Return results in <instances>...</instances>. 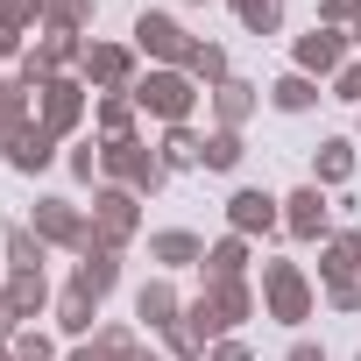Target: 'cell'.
<instances>
[{"label": "cell", "mask_w": 361, "mask_h": 361, "mask_svg": "<svg viewBox=\"0 0 361 361\" xmlns=\"http://www.w3.org/2000/svg\"><path fill=\"white\" fill-rule=\"evenodd\" d=\"M347 276H361V227H340L333 241H319V283L333 290Z\"/></svg>", "instance_id": "9a60e30c"}, {"label": "cell", "mask_w": 361, "mask_h": 361, "mask_svg": "<svg viewBox=\"0 0 361 361\" xmlns=\"http://www.w3.org/2000/svg\"><path fill=\"white\" fill-rule=\"evenodd\" d=\"M227 227H234V234H269V227H283V199L241 185V192L227 199Z\"/></svg>", "instance_id": "7c38bea8"}, {"label": "cell", "mask_w": 361, "mask_h": 361, "mask_svg": "<svg viewBox=\"0 0 361 361\" xmlns=\"http://www.w3.org/2000/svg\"><path fill=\"white\" fill-rule=\"evenodd\" d=\"M85 220H92V241H85V248H114V255H121V248L142 234V199H135V192H121V185H99Z\"/></svg>", "instance_id": "5b68a950"}, {"label": "cell", "mask_w": 361, "mask_h": 361, "mask_svg": "<svg viewBox=\"0 0 361 361\" xmlns=\"http://www.w3.org/2000/svg\"><path fill=\"white\" fill-rule=\"evenodd\" d=\"M71 283H85L92 298H106V290L121 283V255H114V248H85V255H78V276H71Z\"/></svg>", "instance_id": "484cf974"}, {"label": "cell", "mask_w": 361, "mask_h": 361, "mask_svg": "<svg viewBox=\"0 0 361 361\" xmlns=\"http://www.w3.org/2000/svg\"><path fill=\"white\" fill-rule=\"evenodd\" d=\"M255 312V290H248V276L241 283H206L192 305H185V333L199 340V347H213V340H227L241 319Z\"/></svg>", "instance_id": "6da1fadb"}, {"label": "cell", "mask_w": 361, "mask_h": 361, "mask_svg": "<svg viewBox=\"0 0 361 361\" xmlns=\"http://www.w3.org/2000/svg\"><path fill=\"white\" fill-rule=\"evenodd\" d=\"M85 114H92V92H85L78 71H64V78H50V85L36 92V121H43L57 142H71V135L85 128Z\"/></svg>", "instance_id": "8992f818"}, {"label": "cell", "mask_w": 361, "mask_h": 361, "mask_svg": "<svg viewBox=\"0 0 361 361\" xmlns=\"http://www.w3.org/2000/svg\"><path fill=\"white\" fill-rule=\"evenodd\" d=\"M312 305H319V290H312L305 262H262V312L276 326H305Z\"/></svg>", "instance_id": "277c9868"}, {"label": "cell", "mask_w": 361, "mask_h": 361, "mask_svg": "<svg viewBox=\"0 0 361 361\" xmlns=\"http://www.w3.org/2000/svg\"><path fill=\"white\" fill-rule=\"evenodd\" d=\"M78 78H85V85H99V92H128V85L142 78V71H135V43H85Z\"/></svg>", "instance_id": "30bf717a"}, {"label": "cell", "mask_w": 361, "mask_h": 361, "mask_svg": "<svg viewBox=\"0 0 361 361\" xmlns=\"http://www.w3.org/2000/svg\"><path fill=\"white\" fill-rule=\"evenodd\" d=\"M347 177H354V142L347 135H326L319 156H312V185L326 192V185H347Z\"/></svg>", "instance_id": "7402d4cb"}, {"label": "cell", "mask_w": 361, "mask_h": 361, "mask_svg": "<svg viewBox=\"0 0 361 361\" xmlns=\"http://www.w3.org/2000/svg\"><path fill=\"white\" fill-rule=\"evenodd\" d=\"M135 319H142L149 333H170L177 319H185V298H177V283H170V276H149V283L135 290Z\"/></svg>", "instance_id": "5bb4252c"}, {"label": "cell", "mask_w": 361, "mask_h": 361, "mask_svg": "<svg viewBox=\"0 0 361 361\" xmlns=\"http://www.w3.org/2000/svg\"><path fill=\"white\" fill-rule=\"evenodd\" d=\"M255 106H262V85H248V78H227V85L213 92V121H220V128H234V135L255 121Z\"/></svg>", "instance_id": "d6986e66"}, {"label": "cell", "mask_w": 361, "mask_h": 361, "mask_svg": "<svg viewBox=\"0 0 361 361\" xmlns=\"http://www.w3.org/2000/svg\"><path fill=\"white\" fill-rule=\"evenodd\" d=\"M0 361H15V340H0Z\"/></svg>", "instance_id": "7bdbcfd3"}, {"label": "cell", "mask_w": 361, "mask_h": 361, "mask_svg": "<svg viewBox=\"0 0 361 361\" xmlns=\"http://www.w3.org/2000/svg\"><path fill=\"white\" fill-rule=\"evenodd\" d=\"M0 290H8V305L22 312V326H29V319H43V312L57 305V290H50V276H43V269H8V283H0Z\"/></svg>", "instance_id": "2e32d148"}, {"label": "cell", "mask_w": 361, "mask_h": 361, "mask_svg": "<svg viewBox=\"0 0 361 361\" xmlns=\"http://www.w3.org/2000/svg\"><path fill=\"white\" fill-rule=\"evenodd\" d=\"M15 361H57V340H50L43 326H22V333H15Z\"/></svg>", "instance_id": "1f68e13d"}, {"label": "cell", "mask_w": 361, "mask_h": 361, "mask_svg": "<svg viewBox=\"0 0 361 361\" xmlns=\"http://www.w3.org/2000/svg\"><path fill=\"white\" fill-rule=\"evenodd\" d=\"M29 227L43 234V248H71V255H85V241H92V220H85V206H71V199H36V213H29Z\"/></svg>", "instance_id": "52a82bcc"}, {"label": "cell", "mask_w": 361, "mask_h": 361, "mask_svg": "<svg viewBox=\"0 0 361 361\" xmlns=\"http://www.w3.org/2000/svg\"><path fill=\"white\" fill-rule=\"evenodd\" d=\"M8 163H15L22 177H36V170H50V163H57V135H50L43 121H29L22 135H8Z\"/></svg>", "instance_id": "e0dca14e"}, {"label": "cell", "mask_w": 361, "mask_h": 361, "mask_svg": "<svg viewBox=\"0 0 361 361\" xmlns=\"http://www.w3.org/2000/svg\"><path fill=\"white\" fill-rule=\"evenodd\" d=\"M269 106H276V114H312V106H319V78H305V71H283V78L269 85Z\"/></svg>", "instance_id": "d4e9b609"}, {"label": "cell", "mask_w": 361, "mask_h": 361, "mask_svg": "<svg viewBox=\"0 0 361 361\" xmlns=\"http://www.w3.org/2000/svg\"><path fill=\"white\" fill-rule=\"evenodd\" d=\"M326 305H333V312H361V276L333 283V290H326Z\"/></svg>", "instance_id": "8d00e7d4"}, {"label": "cell", "mask_w": 361, "mask_h": 361, "mask_svg": "<svg viewBox=\"0 0 361 361\" xmlns=\"http://www.w3.org/2000/svg\"><path fill=\"white\" fill-rule=\"evenodd\" d=\"M99 177L106 185H121V192H135V199H149V192H163V156L142 142V135H128V142H99Z\"/></svg>", "instance_id": "3957f363"}, {"label": "cell", "mask_w": 361, "mask_h": 361, "mask_svg": "<svg viewBox=\"0 0 361 361\" xmlns=\"http://www.w3.org/2000/svg\"><path fill=\"white\" fill-rule=\"evenodd\" d=\"M206 361H255V354H248V340H234V333H227V340H213V347H206Z\"/></svg>", "instance_id": "74e56055"}, {"label": "cell", "mask_w": 361, "mask_h": 361, "mask_svg": "<svg viewBox=\"0 0 361 361\" xmlns=\"http://www.w3.org/2000/svg\"><path fill=\"white\" fill-rule=\"evenodd\" d=\"M290 71H305V78H340L347 71V29H312V36H298L290 43Z\"/></svg>", "instance_id": "9c48e42d"}, {"label": "cell", "mask_w": 361, "mask_h": 361, "mask_svg": "<svg viewBox=\"0 0 361 361\" xmlns=\"http://www.w3.org/2000/svg\"><path fill=\"white\" fill-rule=\"evenodd\" d=\"M199 276H206V283H241V276H248V234H220V241L206 248Z\"/></svg>", "instance_id": "ffe728a7"}, {"label": "cell", "mask_w": 361, "mask_h": 361, "mask_svg": "<svg viewBox=\"0 0 361 361\" xmlns=\"http://www.w3.org/2000/svg\"><path fill=\"white\" fill-rule=\"evenodd\" d=\"M227 8L241 15L248 36H276V22H283V0H227Z\"/></svg>", "instance_id": "f1b7e54d"}, {"label": "cell", "mask_w": 361, "mask_h": 361, "mask_svg": "<svg viewBox=\"0 0 361 361\" xmlns=\"http://www.w3.org/2000/svg\"><path fill=\"white\" fill-rule=\"evenodd\" d=\"M0 64H22V36L15 29H0Z\"/></svg>", "instance_id": "60d3db41"}, {"label": "cell", "mask_w": 361, "mask_h": 361, "mask_svg": "<svg viewBox=\"0 0 361 361\" xmlns=\"http://www.w3.org/2000/svg\"><path fill=\"white\" fill-rule=\"evenodd\" d=\"M92 22V0H43V29H78L85 36Z\"/></svg>", "instance_id": "f546056e"}, {"label": "cell", "mask_w": 361, "mask_h": 361, "mask_svg": "<svg viewBox=\"0 0 361 361\" xmlns=\"http://www.w3.org/2000/svg\"><path fill=\"white\" fill-rule=\"evenodd\" d=\"M0 255H8V269H43V234L36 227H8L0 234Z\"/></svg>", "instance_id": "83f0119b"}, {"label": "cell", "mask_w": 361, "mask_h": 361, "mask_svg": "<svg viewBox=\"0 0 361 361\" xmlns=\"http://www.w3.org/2000/svg\"><path fill=\"white\" fill-rule=\"evenodd\" d=\"M50 319H57V333L85 340V333H99V326H92V319H99V298H92L85 283H64V290H57V305H50Z\"/></svg>", "instance_id": "ac0fdd59"}, {"label": "cell", "mask_w": 361, "mask_h": 361, "mask_svg": "<svg viewBox=\"0 0 361 361\" xmlns=\"http://www.w3.org/2000/svg\"><path fill=\"white\" fill-rule=\"evenodd\" d=\"M36 22H43V0H0V29L22 36V29H36Z\"/></svg>", "instance_id": "d6a6232c"}, {"label": "cell", "mask_w": 361, "mask_h": 361, "mask_svg": "<svg viewBox=\"0 0 361 361\" xmlns=\"http://www.w3.org/2000/svg\"><path fill=\"white\" fill-rule=\"evenodd\" d=\"M241 156H248V149H241L234 128H213V135H206V170H234Z\"/></svg>", "instance_id": "4dcf8cb0"}, {"label": "cell", "mask_w": 361, "mask_h": 361, "mask_svg": "<svg viewBox=\"0 0 361 361\" xmlns=\"http://www.w3.org/2000/svg\"><path fill=\"white\" fill-rule=\"evenodd\" d=\"M149 262H156L163 276H170V269H199V262H206V241H199L192 227H156V234H149Z\"/></svg>", "instance_id": "4fadbf2b"}, {"label": "cell", "mask_w": 361, "mask_h": 361, "mask_svg": "<svg viewBox=\"0 0 361 361\" xmlns=\"http://www.w3.org/2000/svg\"><path fill=\"white\" fill-rule=\"evenodd\" d=\"M71 177H78V185H92V177H99V142H71Z\"/></svg>", "instance_id": "d590c367"}, {"label": "cell", "mask_w": 361, "mask_h": 361, "mask_svg": "<svg viewBox=\"0 0 361 361\" xmlns=\"http://www.w3.org/2000/svg\"><path fill=\"white\" fill-rule=\"evenodd\" d=\"M333 92H340V99H354V106H361V64H347V71H340V78H333Z\"/></svg>", "instance_id": "f35d334b"}, {"label": "cell", "mask_w": 361, "mask_h": 361, "mask_svg": "<svg viewBox=\"0 0 361 361\" xmlns=\"http://www.w3.org/2000/svg\"><path fill=\"white\" fill-rule=\"evenodd\" d=\"M128 99H135V114H156L163 128H177V121H192L199 85H192V71H177V64H149V71L128 85Z\"/></svg>", "instance_id": "7a4b0ae2"}, {"label": "cell", "mask_w": 361, "mask_h": 361, "mask_svg": "<svg viewBox=\"0 0 361 361\" xmlns=\"http://www.w3.org/2000/svg\"><path fill=\"white\" fill-rule=\"evenodd\" d=\"M156 156H163V170H206V135H192V121H177V128H163Z\"/></svg>", "instance_id": "44dd1931"}, {"label": "cell", "mask_w": 361, "mask_h": 361, "mask_svg": "<svg viewBox=\"0 0 361 361\" xmlns=\"http://www.w3.org/2000/svg\"><path fill=\"white\" fill-rule=\"evenodd\" d=\"M319 22H326V29H347V36H354V29H361V0H319Z\"/></svg>", "instance_id": "836d02e7"}, {"label": "cell", "mask_w": 361, "mask_h": 361, "mask_svg": "<svg viewBox=\"0 0 361 361\" xmlns=\"http://www.w3.org/2000/svg\"><path fill=\"white\" fill-rule=\"evenodd\" d=\"M29 121H36V85L0 78V135H22Z\"/></svg>", "instance_id": "cb8c5ba5"}, {"label": "cell", "mask_w": 361, "mask_h": 361, "mask_svg": "<svg viewBox=\"0 0 361 361\" xmlns=\"http://www.w3.org/2000/svg\"><path fill=\"white\" fill-rule=\"evenodd\" d=\"M15 333H22V312L8 305V290H0V340H15Z\"/></svg>", "instance_id": "ab89813d"}, {"label": "cell", "mask_w": 361, "mask_h": 361, "mask_svg": "<svg viewBox=\"0 0 361 361\" xmlns=\"http://www.w3.org/2000/svg\"><path fill=\"white\" fill-rule=\"evenodd\" d=\"M0 163H8V135H0Z\"/></svg>", "instance_id": "ee69618b"}, {"label": "cell", "mask_w": 361, "mask_h": 361, "mask_svg": "<svg viewBox=\"0 0 361 361\" xmlns=\"http://www.w3.org/2000/svg\"><path fill=\"white\" fill-rule=\"evenodd\" d=\"M142 361H149V354H142Z\"/></svg>", "instance_id": "bcb514c9"}, {"label": "cell", "mask_w": 361, "mask_h": 361, "mask_svg": "<svg viewBox=\"0 0 361 361\" xmlns=\"http://www.w3.org/2000/svg\"><path fill=\"white\" fill-rule=\"evenodd\" d=\"M283 234H298V241H333V206H326L319 185H298V192L283 199Z\"/></svg>", "instance_id": "8fae6325"}, {"label": "cell", "mask_w": 361, "mask_h": 361, "mask_svg": "<svg viewBox=\"0 0 361 361\" xmlns=\"http://www.w3.org/2000/svg\"><path fill=\"white\" fill-rule=\"evenodd\" d=\"M92 128H99V142H128L135 135V99L128 92H99L92 99Z\"/></svg>", "instance_id": "603a6c76"}, {"label": "cell", "mask_w": 361, "mask_h": 361, "mask_svg": "<svg viewBox=\"0 0 361 361\" xmlns=\"http://www.w3.org/2000/svg\"><path fill=\"white\" fill-rule=\"evenodd\" d=\"M354 361H361V354H354Z\"/></svg>", "instance_id": "f6af8a7d"}, {"label": "cell", "mask_w": 361, "mask_h": 361, "mask_svg": "<svg viewBox=\"0 0 361 361\" xmlns=\"http://www.w3.org/2000/svg\"><path fill=\"white\" fill-rule=\"evenodd\" d=\"M192 43L199 36H185V22L177 15H135V57H149V64H177L185 71V57H192Z\"/></svg>", "instance_id": "ba28073f"}, {"label": "cell", "mask_w": 361, "mask_h": 361, "mask_svg": "<svg viewBox=\"0 0 361 361\" xmlns=\"http://www.w3.org/2000/svg\"><path fill=\"white\" fill-rule=\"evenodd\" d=\"M185 71H192V85H206V92H220V85L234 78V71H227V50H220V43H192Z\"/></svg>", "instance_id": "4316f807"}, {"label": "cell", "mask_w": 361, "mask_h": 361, "mask_svg": "<svg viewBox=\"0 0 361 361\" xmlns=\"http://www.w3.org/2000/svg\"><path fill=\"white\" fill-rule=\"evenodd\" d=\"M163 354H170V361H206V347H199V340L185 333V319H177V326L163 333Z\"/></svg>", "instance_id": "e575fe53"}, {"label": "cell", "mask_w": 361, "mask_h": 361, "mask_svg": "<svg viewBox=\"0 0 361 361\" xmlns=\"http://www.w3.org/2000/svg\"><path fill=\"white\" fill-rule=\"evenodd\" d=\"M283 361H326V347H312V340H290V354Z\"/></svg>", "instance_id": "b9f144b4"}]
</instances>
